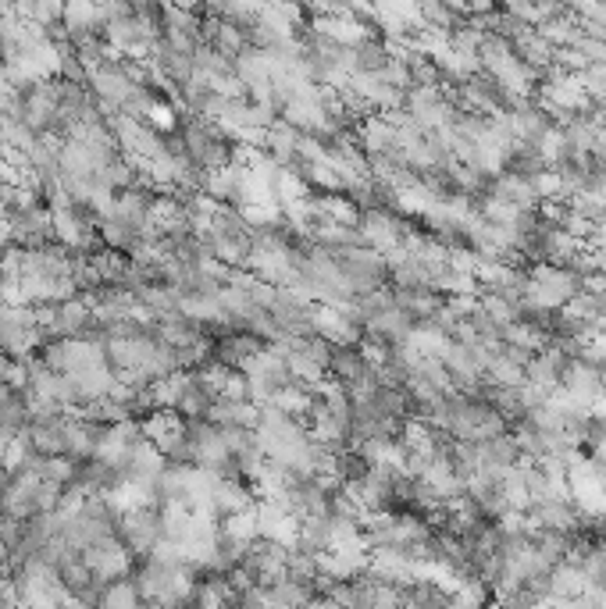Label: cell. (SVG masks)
I'll return each mask as SVG.
<instances>
[{"label": "cell", "instance_id": "6da1fadb", "mask_svg": "<svg viewBox=\"0 0 606 609\" xmlns=\"http://www.w3.org/2000/svg\"><path fill=\"white\" fill-rule=\"evenodd\" d=\"M118 542L129 549L136 560L150 556L164 542L161 531V506H132L118 513Z\"/></svg>", "mask_w": 606, "mask_h": 609}, {"label": "cell", "instance_id": "7a4b0ae2", "mask_svg": "<svg viewBox=\"0 0 606 609\" xmlns=\"http://www.w3.org/2000/svg\"><path fill=\"white\" fill-rule=\"evenodd\" d=\"M82 563L97 574V581H104V585H118V581H129L136 556H132L118 538H104V542L90 545V549L82 553Z\"/></svg>", "mask_w": 606, "mask_h": 609}, {"label": "cell", "instance_id": "3957f363", "mask_svg": "<svg viewBox=\"0 0 606 609\" xmlns=\"http://www.w3.org/2000/svg\"><path fill=\"white\" fill-rule=\"evenodd\" d=\"M100 332V321L93 314V307L79 296L58 303L54 307V317H50L47 339H93Z\"/></svg>", "mask_w": 606, "mask_h": 609}, {"label": "cell", "instance_id": "277c9868", "mask_svg": "<svg viewBox=\"0 0 606 609\" xmlns=\"http://www.w3.org/2000/svg\"><path fill=\"white\" fill-rule=\"evenodd\" d=\"M257 417H261V406H254L250 399L218 396L211 406V414H207V421L222 431H257Z\"/></svg>", "mask_w": 606, "mask_h": 609}, {"label": "cell", "instance_id": "5b68a950", "mask_svg": "<svg viewBox=\"0 0 606 609\" xmlns=\"http://www.w3.org/2000/svg\"><path fill=\"white\" fill-rule=\"evenodd\" d=\"M61 609H93V606H86V602H75V599H68Z\"/></svg>", "mask_w": 606, "mask_h": 609}]
</instances>
